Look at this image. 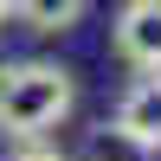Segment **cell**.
Segmentation results:
<instances>
[{"instance_id": "5", "label": "cell", "mask_w": 161, "mask_h": 161, "mask_svg": "<svg viewBox=\"0 0 161 161\" xmlns=\"http://www.w3.org/2000/svg\"><path fill=\"white\" fill-rule=\"evenodd\" d=\"M7 161H71V155H64V148H52L45 136H26V142H19V148H13Z\"/></svg>"}, {"instance_id": "4", "label": "cell", "mask_w": 161, "mask_h": 161, "mask_svg": "<svg viewBox=\"0 0 161 161\" xmlns=\"http://www.w3.org/2000/svg\"><path fill=\"white\" fill-rule=\"evenodd\" d=\"M90 13V0H13V19L26 32H71Z\"/></svg>"}, {"instance_id": "3", "label": "cell", "mask_w": 161, "mask_h": 161, "mask_svg": "<svg viewBox=\"0 0 161 161\" xmlns=\"http://www.w3.org/2000/svg\"><path fill=\"white\" fill-rule=\"evenodd\" d=\"M116 58L136 71H161V0H129L116 13Z\"/></svg>"}, {"instance_id": "2", "label": "cell", "mask_w": 161, "mask_h": 161, "mask_svg": "<svg viewBox=\"0 0 161 161\" xmlns=\"http://www.w3.org/2000/svg\"><path fill=\"white\" fill-rule=\"evenodd\" d=\"M110 136H116V142H129L136 155H161V71H142L136 84L123 90Z\"/></svg>"}, {"instance_id": "6", "label": "cell", "mask_w": 161, "mask_h": 161, "mask_svg": "<svg viewBox=\"0 0 161 161\" xmlns=\"http://www.w3.org/2000/svg\"><path fill=\"white\" fill-rule=\"evenodd\" d=\"M7 13H13V0H0V26H7Z\"/></svg>"}, {"instance_id": "1", "label": "cell", "mask_w": 161, "mask_h": 161, "mask_svg": "<svg viewBox=\"0 0 161 161\" xmlns=\"http://www.w3.org/2000/svg\"><path fill=\"white\" fill-rule=\"evenodd\" d=\"M77 110V77L52 58H13L0 64V136L26 142L58 129L64 116Z\"/></svg>"}]
</instances>
